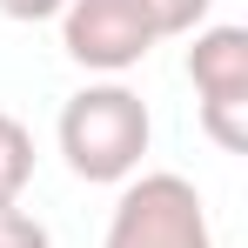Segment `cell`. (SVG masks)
<instances>
[{
	"label": "cell",
	"mask_w": 248,
	"mask_h": 248,
	"mask_svg": "<svg viewBox=\"0 0 248 248\" xmlns=\"http://www.w3.org/2000/svg\"><path fill=\"white\" fill-rule=\"evenodd\" d=\"M54 134H61V155L74 168V181L108 188V181H134V168H141L148 141H155V121H148V101L134 87L94 81L81 94H67Z\"/></svg>",
	"instance_id": "cell-1"
},
{
	"label": "cell",
	"mask_w": 248,
	"mask_h": 248,
	"mask_svg": "<svg viewBox=\"0 0 248 248\" xmlns=\"http://www.w3.org/2000/svg\"><path fill=\"white\" fill-rule=\"evenodd\" d=\"M101 248H215L202 188L188 174H168V168L127 181L114 215H108V242Z\"/></svg>",
	"instance_id": "cell-2"
},
{
	"label": "cell",
	"mask_w": 248,
	"mask_h": 248,
	"mask_svg": "<svg viewBox=\"0 0 248 248\" xmlns=\"http://www.w3.org/2000/svg\"><path fill=\"white\" fill-rule=\"evenodd\" d=\"M61 47L87 74H127L155 54V34L134 0H67L61 7Z\"/></svg>",
	"instance_id": "cell-3"
},
{
	"label": "cell",
	"mask_w": 248,
	"mask_h": 248,
	"mask_svg": "<svg viewBox=\"0 0 248 248\" xmlns=\"http://www.w3.org/2000/svg\"><path fill=\"white\" fill-rule=\"evenodd\" d=\"M188 81L202 101H248V27H202L188 47Z\"/></svg>",
	"instance_id": "cell-4"
},
{
	"label": "cell",
	"mask_w": 248,
	"mask_h": 248,
	"mask_svg": "<svg viewBox=\"0 0 248 248\" xmlns=\"http://www.w3.org/2000/svg\"><path fill=\"white\" fill-rule=\"evenodd\" d=\"M27 181H34V134L14 121V114H0V208L20 202Z\"/></svg>",
	"instance_id": "cell-5"
},
{
	"label": "cell",
	"mask_w": 248,
	"mask_h": 248,
	"mask_svg": "<svg viewBox=\"0 0 248 248\" xmlns=\"http://www.w3.org/2000/svg\"><path fill=\"white\" fill-rule=\"evenodd\" d=\"M134 7H141V20H148L155 41H181V34H202L215 0H134Z\"/></svg>",
	"instance_id": "cell-6"
},
{
	"label": "cell",
	"mask_w": 248,
	"mask_h": 248,
	"mask_svg": "<svg viewBox=\"0 0 248 248\" xmlns=\"http://www.w3.org/2000/svg\"><path fill=\"white\" fill-rule=\"evenodd\" d=\"M202 127L215 148L248 155V101H202Z\"/></svg>",
	"instance_id": "cell-7"
},
{
	"label": "cell",
	"mask_w": 248,
	"mask_h": 248,
	"mask_svg": "<svg viewBox=\"0 0 248 248\" xmlns=\"http://www.w3.org/2000/svg\"><path fill=\"white\" fill-rule=\"evenodd\" d=\"M0 248H47V228L20 202H7V208H0Z\"/></svg>",
	"instance_id": "cell-8"
},
{
	"label": "cell",
	"mask_w": 248,
	"mask_h": 248,
	"mask_svg": "<svg viewBox=\"0 0 248 248\" xmlns=\"http://www.w3.org/2000/svg\"><path fill=\"white\" fill-rule=\"evenodd\" d=\"M61 7H67V0H0V14H7V20H27V27H34V20H61Z\"/></svg>",
	"instance_id": "cell-9"
}]
</instances>
